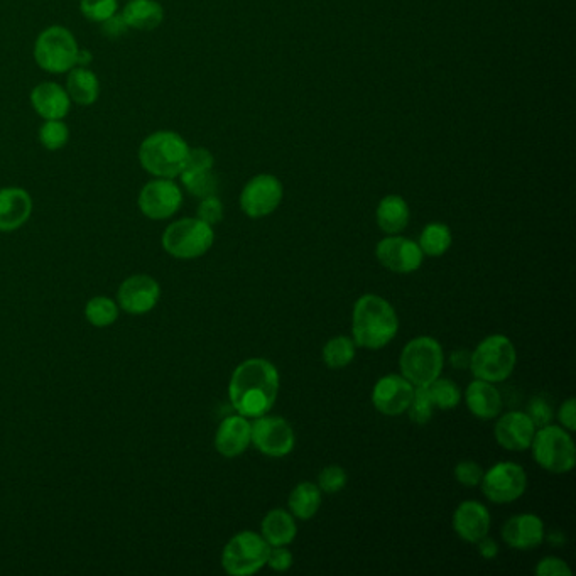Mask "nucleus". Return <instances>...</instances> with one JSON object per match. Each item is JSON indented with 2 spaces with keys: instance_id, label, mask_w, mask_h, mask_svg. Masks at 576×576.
<instances>
[{
  "instance_id": "nucleus-11",
  "label": "nucleus",
  "mask_w": 576,
  "mask_h": 576,
  "mask_svg": "<svg viewBox=\"0 0 576 576\" xmlns=\"http://www.w3.org/2000/svg\"><path fill=\"white\" fill-rule=\"evenodd\" d=\"M252 445L266 457H288L296 445L293 426L281 416H259L252 423Z\"/></svg>"
},
{
  "instance_id": "nucleus-43",
  "label": "nucleus",
  "mask_w": 576,
  "mask_h": 576,
  "mask_svg": "<svg viewBox=\"0 0 576 576\" xmlns=\"http://www.w3.org/2000/svg\"><path fill=\"white\" fill-rule=\"evenodd\" d=\"M294 563V556L289 551L288 546H272L267 556V565L272 571L284 573L288 571Z\"/></svg>"
},
{
  "instance_id": "nucleus-44",
  "label": "nucleus",
  "mask_w": 576,
  "mask_h": 576,
  "mask_svg": "<svg viewBox=\"0 0 576 576\" xmlns=\"http://www.w3.org/2000/svg\"><path fill=\"white\" fill-rule=\"evenodd\" d=\"M556 418L560 421L561 426L565 428L566 431H576V401L575 397H568L565 403L561 404L558 413H556Z\"/></svg>"
},
{
  "instance_id": "nucleus-25",
  "label": "nucleus",
  "mask_w": 576,
  "mask_h": 576,
  "mask_svg": "<svg viewBox=\"0 0 576 576\" xmlns=\"http://www.w3.org/2000/svg\"><path fill=\"white\" fill-rule=\"evenodd\" d=\"M120 16L127 28L154 31L163 24L164 7L158 0H129Z\"/></svg>"
},
{
  "instance_id": "nucleus-38",
  "label": "nucleus",
  "mask_w": 576,
  "mask_h": 576,
  "mask_svg": "<svg viewBox=\"0 0 576 576\" xmlns=\"http://www.w3.org/2000/svg\"><path fill=\"white\" fill-rule=\"evenodd\" d=\"M482 477H484V468L473 460H463L455 467V479L458 480V484L468 489L480 485Z\"/></svg>"
},
{
  "instance_id": "nucleus-12",
  "label": "nucleus",
  "mask_w": 576,
  "mask_h": 576,
  "mask_svg": "<svg viewBox=\"0 0 576 576\" xmlns=\"http://www.w3.org/2000/svg\"><path fill=\"white\" fill-rule=\"evenodd\" d=\"M137 205L144 217L149 220H168L180 212L183 205V191L180 185L169 178H156L142 186Z\"/></svg>"
},
{
  "instance_id": "nucleus-20",
  "label": "nucleus",
  "mask_w": 576,
  "mask_h": 576,
  "mask_svg": "<svg viewBox=\"0 0 576 576\" xmlns=\"http://www.w3.org/2000/svg\"><path fill=\"white\" fill-rule=\"evenodd\" d=\"M252 445V423L242 414H232L218 424L215 433V448L223 458L244 455Z\"/></svg>"
},
{
  "instance_id": "nucleus-32",
  "label": "nucleus",
  "mask_w": 576,
  "mask_h": 576,
  "mask_svg": "<svg viewBox=\"0 0 576 576\" xmlns=\"http://www.w3.org/2000/svg\"><path fill=\"white\" fill-rule=\"evenodd\" d=\"M181 183L185 185L186 190L196 198H207L217 193L218 180L217 174L213 169H203V171H181Z\"/></svg>"
},
{
  "instance_id": "nucleus-36",
  "label": "nucleus",
  "mask_w": 576,
  "mask_h": 576,
  "mask_svg": "<svg viewBox=\"0 0 576 576\" xmlns=\"http://www.w3.org/2000/svg\"><path fill=\"white\" fill-rule=\"evenodd\" d=\"M119 11V0H80V12L88 21L104 24Z\"/></svg>"
},
{
  "instance_id": "nucleus-27",
  "label": "nucleus",
  "mask_w": 576,
  "mask_h": 576,
  "mask_svg": "<svg viewBox=\"0 0 576 576\" xmlns=\"http://www.w3.org/2000/svg\"><path fill=\"white\" fill-rule=\"evenodd\" d=\"M65 88L71 102L83 107L95 104L100 97V80L92 70H88V66L71 68L66 77Z\"/></svg>"
},
{
  "instance_id": "nucleus-40",
  "label": "nucleus",
  "mask_w": 576,
  "mask_h": 576,
  "mask_svg": "<svg viewBox=\"0 0 576 576\" xmlns=\"http://www.w3.org/2000/svg\"><path fill=\"white\" fill-rule=\"evenodd\" d=\"M196 217L208 223V225H217L223 220V203L217 195L207 196L202 198V202L198 205L196 210Z\"/></svg>"
},
{
  "instance_id": "nucleus-6",
  "label": "nucleus",
  "mask_w": 576,
  "mask_h": 576,
  "mask_svg": "<svg viewBox=\"0 0 576 576\" xmlns=\"http://www.w3.org/2000/svg\"><path fill=\"white\" fill-rule=\"evenodd\" d=\"M529 450L533 452L534 462L546 472L563 475L575 468V441L563 426L549 423L538 428Z\"/></svg>"
},
{
  "instance_id": "nucleus-29",
  "label": "nucleus",
  "mask_w": 576,
  "mask_h": 576,
  "mask_svg": "<svg viewBox=\"0 0 576 576\" xmlns=\"http://www.w3.org/2000/svg\"><path fill=\"white\" fill-rule=\"evenodd\" d=\"M452 244V229L441 222L428 223L418 240L419 249L423 250L424 257L445 256Z\"/></svg>"
},
{
  "instance_id": "nucleus-30",
  "label": "nucleus",
  "mask_w": 576,
  "mask_h": 576,
  "mask_svg": "<svg viewBox=\"0 0 576 576\" xmlns=\"http://www.w3.org/2000/svg\"><path fill=\"white\" fill-rule=\"evenodd\" d=\"M321 355H323V362L328 369H345L354 362L355 355H357V345H355L354 338L338 335V337L330 338L325 343Z\"/></svg>"
},
{
  "instance_id": "nucleus-8",
  "label": "nucleus",
  "mask_w": 576,
  "mask_h": 576,
  "mask_svg": "<svg viewBox=\"0 0 576 576\" xmlns=\"http://www.w3.org/2000/svg\"><path fill=\"white\" fill-rule=\"evenodd\" d=\"M77 38L65 26H49L39 33L34 43V60L51 75H63L77 66Z\"/></svg>"
},
{
  "instance_id": "nucleus-41",
  "label": "nucleus",
  "mask_w": 576,
  "mask_h": 576,
  "mask_svg": "<svg viewBox=\"0 0 576 576\" xmlns=\"http://www.w3.org/2000/svg\"><path fill=\"white\" fill-rule=\"evenodd\" d=\"M534 573L538 576H571L570 566L565 560H561L558 556H546L543 560L539 561L538 566Z\"/></svg>"
},
{
  "instance_id": "nucleus-37",
  "label": "nucleus",
  "mask_w": 576,
  "mask_h": 576,
  "mask_svg": "<svg viewBox=\"0 0 576 576\" xmlns=\"http://www.w3.org/2000/svg\"><path fill=\"white\" fill-rule=\"evenodd\" d=\"M347 472L340 465H328L318 473V487L321 492L335 495L347 487Z\"/></svg>"
},
{
  "instance_id": "nucleus-10",
  "label": "nucleus",
  "mask_w": 576,
  "mask_h": 576,
  "mask_svg": "<svg viewBox=\"0 0 576 576\" xmlns=\"http://www.w3.org/2000/svg\"><path fill=\"white\" fill-rule=\"evenodd\" d=\"M485 499L504 506L521 499L528 489V473L516 462H499L485 472L480 480Z\"/></svg>"
},
{
  "instance_id": "nucleus-16",
  "label": "nucleus",
  "mask_w": 576,
  "mask_h": 576,
  "mask_svg": "<svg viewBox=\"0 0 576 576\" xmlns=\"http://www.w3.org/2000/svg\"><path fill=\"white\" fill-rule=\"evenodd\" d=\"M414 386L401 374H387L375 382L372 404L379 413L396 418L406 413L413 399Z\"/></svg>"
},
{
  "instance_id": "nucleus-1",
  "label": "nucleus",
  "mask_w": 576,
  "mask_h": 576,
  "mask_svg": "<svg viewBox=\"0 0 576 576\" xmlns=\"http://www.w3.org/2000/svg\"><path fill=\"white\" fill-rule=\"evenodd\" d=\"M281 377L271 360L254 357L235 367L229 382V399L237 413L256 419L269 413L278 401Z\"/></svg>"
},
{
  "instance_id": "nucleus-14",
  "label": "nucleus",
  "mask_w": 576,
  "mask_h": 576,
  "mask_svg": "<svg viewBox=\"0 0 576 576\" xmlns=\"http://www.w3.org/2000/svg\"><path fill=\"white\" fill-rule=\"evenodd\" d=\"M375 257L382 266L396 274H413L423 266L424 254L418 242L403 235H387L375 247Z\"/></svg>"
},
{
  "instance_id": "nucleus-7",
  "label": "nucleus",
  "mask_w": 576,
  "mask_h": 576,
  "mask_svg": "<svg viewBox=\"0 0 576 576\" xmlns=\"http://www.w3.org/2000/svg\"><path fill=\"white\" fill-rule=\"evenodd\" d=\"M215 242V232L212 225L200 218H180L168 225L164 230L163 249L169 256L181 261H191L205 256Z\"/></svg>"
},
{
  "instance_id": "nucleus-24",
  "label": "nucleus",
  "mask_w": 576,
  "mask_h": 576,
  "mask_svg": "<svg viewBox=\"0 0 576 576\" xmlns=\"http://www.w3.org/2000/svg\"><path fill=\"white\" fill-rule=\"evenodd\" d=\"M298 524L288 509H272L261 522V536L269 546H289L296 539Z\"/></svg>"
},
{
  "instance_id": "nucleus-35",
  "label": "nucleus",
  "mask_w": 576,
  "mask_h": 576,
  "mask_svg": "<svg viewBox=\"0 0 576 576\" xmlns=\"http://www.w3.org/2000/svg\"><path fill=\"white\" fill-rule=\"evenodd\" d=\"M435 404L431 401L430 391L428 386L414 387L413 399L409 404L408 413L409 419L414 424L430 423L435 414Z\"/></svg>"
},
{
  "instance_id": "nucleus-9",
  "label": "nucleus",
  "mask_w": 576,
  "mask_h": 576,
  "mask_svg": "<svg viewBox=\"0 0 576 576\" xmlns=\"http://www.w3.org/2000/svg\"><path fill=\"white\" fill-rule=\"evenodd\" d=\"M271 546L261 533L242 531L230 538L222 551V568L232 576L256 575L267 565Z\"/></svg>"
},
{
  "instance_id": "nucleus-28",
  "label": "nucleus",
  "mask_w": 576,
  "mask_h": 576,
  "mask_svg": "<svg viewBox=\"0 0 576 576\" xmlns=\"http://www.w3.org/2000/svg\"><path fill=\"white\" fill-rule=\"evenodd\" d=\"M321 492L313 482H301L296 485L288 497V511L299 521H310L321 507Z\"/></svg>"
},
{
  "instance_id": "nucleus-46",
  "label": "nucleus",
  "mask_w": 576,
  "mask_h": 576,
  "mask_svg": "<svg viewBox=\"0 0 576 576\" xmlns=\"http://www.w3.org/2000/svg\"><path fill=\"white\" fill-rule=\"evenodd\" d=\"M477 546H479V555L485 560H494L495 556L499 555V544L495 543L494 539L489 538V536L480 539Z\"/></svg>"
},
{
  "instance_id": "nucleus-4",
  "label": "nucleus",
  "mask_w": 576,
  "mask_h": 576,
  "mask_svg": "<svg viewBox=\"0 0 576 576\" xmlns=\"http://www.w3.org/2000/svg\"><path fill=\"white\" fill-rule=\"evenodd\" d=\"M516 364L517 352L511 338L495 333L475 347L468 369L472 370L475 379L500 384L511 377Z\"/></svg>"
},
{
  "instance_id": "nucleus-22",
  "label": "nucleus",
  "mask_w": 576,
  "mask_h": 576,
  "mask_svg": "<svg viewBox=\"0 0 576 576\" xmlns=\"http://www.w3.org/2000/svg\"><path fill=\"white\" fill-rule=\"evenodd\" d=\"M31 105L36 114L44 120H63L70 114L71 98L60 83L43 82L31 92Z\"/></svg>"
},
{
  "instance_id": "nucleus-23",
  "label": "nucleus",
  "mask_w": 576,
  "mask_h": 576,
  "mask_svg": "<svg viewBox=\"0 0 576 576\" xmlns=\"http://www.w3.org/2000/svg\"><path fill=\"white\" fill-rule=\"evenodd\" d=\"M465 404L475 418L490 421L502 413L504 399L495 384L475 379L465 391Z\"/></svg>"
},
{
  "instance_id": "nucleus-42",
  "label": "nucleus",
  "mask_w": 576,
  "mask_h": 576,
  "mask_svg": "<svg viewBox=\"0 0 576 576\" xmlns=\"http://www.w3.org/2000/svg\"><path fill=\"white\" fill-rule=\"evenodd\" d=\"M215 158L213 154L205 147H190V153L186 158L185 168L183 171H203V169H213Z\"/></svg>"
},
{
  "instance_id": "nucleus-18",
  "label": "nucleus",
  "mask_w": 576,
  "mask_h": 576,
  "mask_svg": "<svg viewBox=\"0 0 576 576\" xmlns=\"http://www.w3.org/2000/svg\"><path fill=\"white\" fill-rule=\"evenodd\" d=\"M492 516L479 500H463L453 512V529L465 543L477 544L489 536Z\"/></svg>"
},
{
  "instance_id": "nucleus-3",
  "label": "nucleus",
  "mask_w": 576,
  "mask_h": 576,
  "mask_svg": "<svg viewBox=\"0 0 576 576\" xmlns=\"http://www.w3.org/2000/svg\"><path fill=\"white\" fill-rule=\"evenodd\" d=\"M190 146L185 137L174 131L149 134L139 146V163L154 178L174 180L185 168Z\"/></svg>"
},
{
  "instance_id": "nucleus-26",
  "label": "nucleus",
  "mask_w": 576,
  "mask_h": 576,
  "mask_svg": "<svg viewBox=\"0 0 576 576\" xmlns=\"http://www.w3.org/2000/svg\"><path fill=\"white\" fill-rule=\"evenodd\" d=\"M409 205L403 196L387 195L382 198L381 203L377 205L375 220L379 229L386 235L401 234L409 225Z\"/></svg>"
},
{
  "instance_id": "nucleus-39",
  "label": "nucleus",
  "mask_w": 576,
  "mask_h": 576,
  "mask_svg": "<svg viewBox=\"0 0 576 576\" xmlns=\"http://www.w3.org/2000/svg\"><path fill=\"white\" fill-rule=\"evenodd\" d=\"M528 416L533 419L536 428H541V426H546V424L553 421V418H555V409H553V406H551V403H549L546 397L536 396L533 397L531 403H529Z\"/></svg>"
},
{
  "instance_id": "nucleus-33",
  "label": "nucleus",
  "mask_w": 576,
  "mask_h": 576,
  "mask_svg": "<svg viewBox=\"0 0 576 576\" xmlns=\"http://www.w3.org/2000/svg\"><path fill=\"white\" fill-rule=\"evenodd\" d=\"M428 391H430L431 401L435 404L436 409L450 411L462 403V391L458 389L457 384L452 379H445L441 375L431 382Z\"/></svg>"
},
{
  "instance_id": "nucleus-5",
  "label": "nucleus",
  "mask_w": 576,
  "mask_h": 576,
  "mask_svg": "<svg viewBox=\"0 0 576 576\" xmlns=\"http://www.w3.org/2000/svg\"><path fill=\"white\" fill-rule=\"evenodd\" d=\"M445 367V352L433 337H416L404 345L399 355V369L414 387L430 386Z\"/></svg>"
},
{
  "instance_id": "nucleus-15",
  "label": "nucleus",
  "mask_w": 576,
  "mask_h": 576,
  "mask_svg": "<svg viewBox=\"0 0 576 576\" xmlns=\"http://www.w3.org/2000/svg\"><path fill=\"white\" fill-rule=\"evenodd\" d=\"M161 286L147 274H134L124 279L117 291V305L129 315H146L158 306Z\"/></svg>"
},
{
  "instance_id": "nucleus-13",
  "label": "nucleus",
  "mask_w": 576,
  "mask_h": 576,
  "mask_svg": "<svg viewBox=\"0 0 576 576\" xmlns=\"http://www.w3.org/2000/svg\"><path fill=\"white\" fill-rule=\"evenodd\" d=\"M283 183L274 174H257L240 193V208L249 218L269 217L283 202Z\"/></svg>"
},
{
  "instance_id": "nucleus-2",
  "label": "nucleus",
  "mask_w": 576,
  "mask_h": 576,
  "mask_svg": "<svg viewBox=\"0 0 576 576\" xmlns=\"http://www.w3.org/2000/svg\"><path fill=\"white\" fill-rule=\"evenodd\" d=\"M399 316L394 306L379 294H364L352 311V338L365 350H381L396 338Z\"/></svg>"
},
{
  "instance_id": "nucleus-45",
  "label": "nucleus",
  "mask_w": 576,
  "mask_h": 576,
  "mask_svg": "<svg viewBox=\"0 0 576 576\" xmlns=\"http://www.w3.org/2000/svg\"><path fill=\"white\" fill-rule=\"evenodd\" d=\"M102 26H104V33L110 36V38H117V36L127 31L124 19H122V16H117V14H115L112 19H109V21H105Z\"/></svg>"
},
{
  "instance_id": "nucleus-34",
  "label": "nucleus",
  "mask_w": 576,
  "mask_h": 576,
  "mask_svg": "<svg viewBox=\"0 0 576 576\" xmlns=\"http://www.w3.org/2000/svg\"><path fill=\"white\" fill-rule=\"evenodd\" d=\"M70 141V127L65 124V120H44V124L39 127V142L48 151H61Z\"/></svg>"
},
{
  "instance_id": "nucleus-21",
  "label": "nucleus",
  "mask_w": 576,
  "mask_h": 576,
  "mask_svg": "<svg viewBox=\"0 0 576 576\" xmlns=\"http://www.w3.org/2000/svg\"><path fill=\"white\" fill-rule=\"evenodd\" d=\"M33 198L19 186L0 188V232H14L33 215Z\"/></svg>"
},
{
  "instance_id": "nucleus-17",
  "label": "nucleus",
  "mask_w": 576,
  "mask_h": 576,
  "mask_svg": "<svg viewBox=\"0 0 576 576\" xmlns=\"http://www.w3.org/2000/svg\"><path fill=\"white\" fill-rule=\"evenodd\" d=\"M495 441L507 452H526L533 443L536 424L522 411H507L497 416Z\"/></svg>"
},
{
  "instance_id": "nucleus-31",
  "label": "nucleus",
  "mask_w": 576,
  "mask_h": 576,
  "mask_svg": "<svg viewBox=\"0 0 576 576\" xmlns=\"http://www.w3.org/2000/svg\"><path fill=\"white\" fill-rule=\"evenodd\" d=\"M119 305L109 296H95L85 306V318L95 328H107L119 318Z\"/></svg>"
},
{
  "instance_id": "nucleus-47",
  "label": "nucleus",
  "mask_w": 576,
  "mask_h": 576,
  "mask_svg": "<svg viewBox=\"0 0 576 576\" xmlns=\"http://www.w3.org/2000/svg\"><path fill=\"white\" fill-rule=\"evenodd\" d=\"M470 354L472 352H467V350H457L453 352L452 357H450V364L455 369H468L470 367Z\"/></svg>"
},
{
  "instance_id": "nucleus-19",
  "label": "nucleus",
  "mask_w": 576,
  "mask_h": 576,
  "mask_svg": "<svg viewBox=\"0 0 576 576\" xmlns=\"http://www.w3.org/2000/svg\"><path fill=\"white\" fill-rule=\"evenodd\" d=\"M544 538H546V528H544L543 519L531 512L512 516L502 526L504 543L517 551L536 549L543 544Z\"/></svg>"
}]
</instances>
